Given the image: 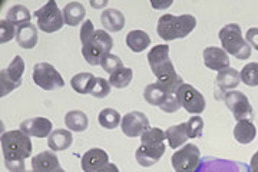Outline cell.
<instances>
[{"instance_id": "cell-38", "label": "cell", "mask_w": 258, "mask_h": 172, "mask_svg": "<svg viewBox=\"0 0 258 172\" xmlns=\"http://www.w3.org/2000/svg\"><path fill=\"white\" fill-rule=\"evenodd\" d=\"M95 27H93L92 20H89V19H86L85 22H83L82 27H81V42H82V46L88 45L91 40H92V37L95 36Z\"/></svg>"}, {"instance_id": "cell-46", "label": "cell", "mask_w": 258, "mask_h": 172, "mask_svg": "<svg viewBox=\"0 0 258 172\" xmlns=\"http://www.w3.org/2000/svg\"><path fill=\"white\" fill-rule=\"evenodd\" d=\"M191 172H195V171H191Z\"/></svg>"}, {"instance_id": "cell-6", "label": "cell", "mask_w": 258, "mask_h": 172, "mask_svg": "<svg viewBox=\"0 0 258 172\" xmlns=\"http://www.w3.org/2000/svg\"><path fill=\"white\" fill-rule=\"evenodd\" d=\"M148 64L158 81L176 73L174 64L169 59V46L168 45L154 46L148 53Z\"/></svg>"}, {"instance_id": "cell-7", "label": "cell", "mask_w": 258, "mask_h": 172, "mask_svg": "<svg viewBox=\"0 0 258 172\" xmlns=\"http://www.w3.org/2000/svg\"><path fill=\"white\" fill-rule=\"evenodd\" d=\"M33 82L39 88L45 91H56L64 86V81L62 75L57 72L53 65L47 62H40L33 66V73H32Z\"/></svg>"}, {"instance_id": "cell-42", "label": "cell", "mask_w": 258, "mask_h": 172, "mask_svg": "<svg viewBox=\"0 0 258 172\" xmlns=\"http://www.w3.org/2000/svg\"><path fill=\"white\" fill-rule=\"evenodd\" d=\"M98 172H119L118 169V166L115 165V163H108V165H105L102 169H99Z\"/></svg>"}, {"instance_id": "cell-27", "label": "cell", "mask_w": 258, "mask_h": 172, "mask_svg": "<svg viewBox=\"0 0 258 172\" xmlns=\"http://www.w3.org/2000/svg\"><path fill=\"white\" fill-rule=\"evenodd\" d=\"M169 95H172V93H168V92H166L157 82V83L148 85L147 88H145V91H144V99L147 100L149 105L158 106V108H159V106L165 102L166 98H168Z\"/></svg>"}, {"instance_id": "cell-39", "label": "cell", "mask_w": 258, "mask_h": 172, "mask_svg": "<svg viewBox=\"0 0 258 172\" xmlns=\"http://www.w3.org/2000/svg\"><path fill=\"white\" fill-rule=\"evenodd\" d=\"M179 108H182L181 106V103H179V100L176 98V93H172V95H169L166 100L159 106L161 110H164L165 113H175L176 110Z\"/></svg>"}, {"instance_id": "cell-34", "label": "cell", "mask_w": 258, "mask_h": 172, "mask_svg": "<svg viewBox=\"0 0 258 172\" xmlns=\"http://www.w3.org/2000/svg\"><path fill=\"white\" fill-rule=\"evenodd\" d=\"M186 124V134L188 138H200L203 135L204 131V119L200 115H195L192 118H189Z\"/></svg>"}, {"instance_id": "cell-31", "label": "cell", "mask_w": 258, "mask_h": 172, "mask_svg": "<svg viewBox=\"0 0 258 172\" xmlns=\"http://www.w3.org/2000/svg\"><path fill=\"white\" fill-rule=\"evenodd\" d=\"M132 79H134L132 69L123 66L122 69L116 71L113 75L109 76V83H111V86L116 88V89H123V88H126L129 83L132 82Z\"/></svg>"}, {"instance_id": "cell-5", "label": "cell", "mask_w": 258, "mask_h": 172, "mask_svg": "<svg viewBox=\"0 0 258 172\" xmlns=\"http://www.w3.org/2000/svg\"><path fill=\"white\" fill-rule=\"evenodd\" d=\"M35 18L37 19V27L45 33H55L64 25L63 12L57 8L55 0L47 2L46 5L37 9Z\"/></svg>"}, {"instance_id": "cell-17", "label": "cell", "mask_w": 258, "mask_h": 172, "mask_svg": "<svg viewBox=\"0 0 258 172\" xmlns=\"http://www.w3.org/2000/svg\"><path fill=\"white\" fill-rule=\"evenodd\" d=\"M60 168L59 158L53 151H43L32 158V171L33 172H55Z\"/></svg>"}, {"instance_id": "cell-45", "label": "cell", "mask_w": 258, "mask_h": 172, "mask_svg": "<svg viewBox=\"0 0 258 172\" xmlns=\"http://www.w3.org/2000/svg\"><path fill=\"white\" fill-rule=\"evenodd\" d=\"M55 172H66V171H64L63 168H59V169H56Z\"/></svg>"}, {"instance_id": "cell-1", "label": "cell", "mask_w": 258, "mask_h": 172, "mask_svg": "<svg viewBox=\"0 0 258 172\" xmlns=\"http://www.w3.org/2000/svg\"><path fill=\"white\" fill-rule=\"evenodd\" d=\"M195 26H197V19L192 15L174 16L166 13L158 20L157 32L161 39H164L165 42H171V40L186 37L195 29Z\"/></svg>"}, {"instance_id": "cell-35", "label": "cell", "mask_w": 258, "mask_h": 172, "mask_svg": "<svg viewBox=\"0 0 258 172\" xmlns=\"http://www.w3.org/2000/svg\"><path fill=\"white\" fill-rule=\"evenodd\" d=\"M18 29L13 23H10L9 20H0V42L2 43H8L13 37L16 39Z\"/></svg>"}, {"instance_id": "cell-44", "label": "cell", "mask_w": 258, "mask_h": 172, "mask_svg": "<svg viewBox=\"0 0 258 172\" xmlns=\"http://www.w3.org/2000/svg\"><path fill=\"white\" fill-rule=\"evenodd\" d=\"M91 6H92V8H103V6H106V2H101V3L91 2Z\"/></svg>"}, {"instance_id": "cell-37", "label": "cell", "mask_w": 258, "mask_h": 172, "mask_svg": "<svg viewBox=\"0 0 258 172\" xmlns=\"http://www.w3.org/2000/svg\"><path fill=\"white\" fill-rule=\"evenodd\" d=\"M166 139L165 132L159 128H149L142 135H141V142H164Z\"/></svg>"}, {"instance_id": "cell-29", "label": "cell", "mask_w": 258, "mask_h": 172, "mask_svg": "<svg viewBox=\"0 0 258 172\" xmlns=\"http://www.w3.org/2000/svg\"><path fill=\"white\" fill-rule=\"evenodd\" d=\"M93 81H95V76L91 72L78 73L71 79V86L79 95H86V93H89Z\"/></svg>"}, {"instance_id": "cell-24", "label": "cell", "mask_w": 258, "mask_h": 172, "mask_svg": "<svg viewBox=\"0 0 258 172\" xmlns=\"http://www.w3.org/2000/svg\"><path fill=\"white\" fill-rule=\"evenodd\" d=\"M151 45V37L144 30H131L126 35V46L132 52L141 53Z\"/></svg>"}, {"instance_id": "cell-19", "label": "cell", "mask_w": 258, "mask_h": 172, "mask_svg": "<svg viewBox=\"0 0 258 172\" xmlns=\"http://www.w3.org/2000/svg\"><path fill=\"white\" fill-rule=\"evenodd\" d=\"M72 142H74V136H72V131L69 129H55L47 138V145L53 152L69 149Z\"/></svg>"}, {"instance_id": "cell-30", "label": "cell", "mask_w": 258, "mask_h": 172, "mask_svg": "<svg viewBox=\"0 0 258 172\" xmlns=\"http://www.w3.org/2000/svg\"><path fill=\"white\" fill-rule=\"evenodd\" d=\"M98 121H99V125L105 129H115V128L119 127L120 124V115L118 110L112 108H105L102 109L99 112V117H98Z\"/></svg>"}, {"instance_id": "cell-36", "label": "cell", "mask_w": 258, "mask_h": 172, "mask_svg": "<svg viewBox=\"0 0 258 172\" xmlns=\"http://www.w3.org/2000/svg\"><path fill=\"white\" fill-rule=\"evenodd\" d=\"M101 66L103 68L105 72L109 73V75H113L116 71H119V69L123 68V64H122V59H120L119 56L109 53L102 61Z\"/></svg>"}, {"instance_id": "cell-18", "label": "cell", "mask_w": 258, "mask_h": 172, "mask_svg": "<svg viewBox=\"0 0 258 172\" xmlns=\"http://www.w3.org/2000/svg\"><path fill=\"white\" fill-rule=\"evenodd\" d=\"M102 26L106 32H120L125 27V16L118 9H105L101 15Z\"/></svg>"}, {"instance_id": "cell-32", "label": "cell", "mask_w": 258, "mask_h": 172, "mask_svg": "<svg viewBox=\"0 0 258 172\" xmlns=\"http://www.w3.org/2000/svg\"><path fill=\"white\" fill-rule=\"evenodd\" d=\"M240 78L242 83H245L247 86H258V64L257 62H251L247 64L240 72Z\"/></svg>"}, {"instance_id": "cell-25", "label": "cell", "mask_w": 258, "mask_h": 172, "mask_svg": "<svg viewBox=\"0 0 258 172\" xmlns=\"http://www.w3.org/2000/svg\"><path fill=\"white\" fill-rule=\"evenodd\" d=\"M64 125L72 132H83L89 127V119L82 110H71L64 115Z\"/></svg>"}, {"instance_id": "cell-10", "label": "cell", "mask_w": 258, "mask_h": 172, "mask_svg": "<svg viewBox=\"0 0 258 172\" xmlns=\"http://www.w3.org/2000/svg\"><path fill=\"white\" fill-rule=\"evenodd\" d=\"M176 98L181 106L191 115H201L207 106L203 93L189 83H184L179 86V89L176 91Z\"/></svg>"}, {"instance_id": "cell-15", "label": "cell", "mask_w": 258, "mask_h": 172, "mask_svg": "<svg viewBox=\"0 0 258 172\" xmlns=\"http://www.w3.org/2000/svg\"><path fill=\"white\" fill-rule=\"evenodd\" d=\"M204 65L211 71L221 72L230 68V58L222 47L208 46L204 49Z\"/></svg>"}, {"instance_id": "cell-14", "label": "cell", "mask_w": 258, "mask_h": 172, "mask_svg": "<svg viewBox=\"0 0 258 172\" xmlns=\"http://www.w3.org/2000/svg\"><path fill=\"white\" fill-rule=\"evenodd\" d=\"M53 128V124L52 121H49L47 118H30L25 119L22 124H20V131L25 132L26 135L33 136V138H49V135L53 132L52 131Z\"/></svg>"}, {"instance_id": "cell-41", "label": "cell", "mask_w": 258, "mask_h": 172, "mask_svg": "<svg viewBox=\"0 0 258 172\" xmlns=\"http://www.w3.org/2000/svg\"><path fill=\"white\" fill-rule=\"evenodd\" d=\"M248 169L249 172H258V151L252 155V158H251V161H249Z\"/></svg>"}, {"instance_id": "cell-40", "label": "cell", "mask_w": 258, "mask_h": 172, "mask_svg": "<svg viewBox=\"0 0 258 172\" xmlns=\"http://www.w3.org/2000/svg\"><path fill=\"white\" fill-rule=\"evenodd\" d=\"M245 40L251 46V49L254 47L255 50H258V27H251V29L247 30Z\"/></svg>"}, {"instance_id": "cell-13", "label": "cell", "mask_w": 258, "mask_h": 172, "mask_svg": "<svg viewBox=\"0 0 258 172\" xmlns=\"http://www.w3.org/2000/svg\"><path fill=\"white\" fill-rule=\"evenodd\" d=\"M165 149L166 146L164 142H145V144H141V146L135 152L137 162L144 168L152 166L164 156Z\"/></svg>"}, {"instance_id": "cell-12", "label": "cell", "mask_w": 258, "mask_h": 172, "mask_svg": "<svg viewBox=\"0 0 258 172\" xmlns=\"http://www.w3.org/2000/svg\"><path fill=\"white\" fill-rule=\"evenodd\" d=\"M120 129L129 138H137L142 135L147 129H149V121L144 112L132 110L126 115H123V118L120 121Z\"/></svg>"}, {"instance_id": "cell-26", "label": "cell", "mask_w": 258, "mask_h": 172, "mask_svg": "<svg viewBox=\"0 0 258 172\" xmlns=\"http://www.w3.org/2000/svg\"><path fill=\"white\" fill-rule=\"evenodd\" d=\"M166 141L168 145L172 149H179L188 141V134H186V124H179V125H172L165 131Z\"/></svg>"}, {"instance_id": "cell-22", "label": "cell", "mask_w": 258, "mask_h": 172, "mask_svg": "<svg viewBox=\"0 0 258 172\" xmlns=\"http://www.w3.org/2000/svg\"><path fill=\"white\" fill-rule=\"evenodd\" d=\"M240 72L237 69H232V68H228V69H224L221 72H218L217 79H215L217 86L224 92L234 91L240 85Z\"/></svg>"}, {"instance_id": "cell-21", "label": "cell", "mask_w": 258, "mask_h": 172, "mask_svg": "<svg viewBox=\"0 0 258 172\" xmlns=\"http://www.w3.org/2000/svg\"><path fill=\"white\" fill-rule=\"evenodd\" d=\"M16 42L22 49H33L37 45V27L32 23L18 27Z\"/></svg>"}, {"instance_id": "cell-23", "label": "cell", "mask_w": 258, "mask_h": 172, "mask_svg": "<svg viewBox=\"0 0 258 172\" xmlns=\"http://www.w3.org/2000/svg\"><path fill=\"white\" fill-rule=\"evenodd\" d=\"M85 6L79 2H71L63 8V19L64 25L68 26H78L79 23H82L85 19Z\"/></svg>"}, {"instance_id": "cell-4", "label": "cell", "mask_w": 258, "mask_h": 172, "mask_svg": "<svg viewBox=\"0 0 258 172\" xmlns=\"http://www.w3.org/2000/svg\"><path fill=\"white\" fill-rule=\"evenodd\" d=\"M113 47V39L106 30H96L95 36L88 45L82 46V54L85 61L92 66H98L102 61L111 53Z\"/></svg>"}, {"instance_id": "cell-20", "label": "cell", "mask_w": 258, "mask_h": 172, "mask_svg": "<svg viewBox=\"0 0 258 172\" xmlns=\"http://www.w3.org/2000/svg\"><path fill=\"white\" fill-rule=\"evenodd\" d=\"M255 136H257V129L254 127L252 121L237 122V125L234 128V138L238 144L248 145L251 142H254Z\"/></svg>"}, {"instance_id": "cell-8", "label": "cell", "mask_w": 258, "mask_h": 172, "mask_svg": "<svg viewBox=\"0 0 258 172\" xmlns=\"http://www.w3.org/2000/svg\"><path fill=\"white\" fill-rule=\"evenodd\" d=\"M25 73V61L22 56H15L6 69L0 72V96H6L22 85V76Z\"/></svg>"}, {"instance_id": "cell-2", "label": "cell", "mask_w": 258, "mask_h": 172, "mask_svg": "<svg viewBox=\"0 0 258 172\" xmlns=\"http://www.w3.org/2000/svg\"><path fill=\"white\" fill-rule=\"evenodd\" d=\"M2 151L5 162L8 161H26L32 155L30 136L19 131H8L2 135Z\"/></svg>"}, {"instance_id": "cell-3", "label": "cell", "mask_w": 258, "mask_h": 172, "mask_svg": "<svg viewBox=\"0 0 258 172\" xmlns=\"http://www.w3.org/2000/svg\"><path fill=\"white\" fill-rule=\"evenodd\" d=\"M222 49L231 56L244 61L251 56V46L242 36L241 27L237 23H228L220 30Z\"/></svg>"}, {"instance_id": "cell-28", "label": "cell", "mask_w": 258, "mask_h": 172, "mask_svg": "<svg viewBox=\"0 0 258 172\" xmlns=\"http://www.w3.org/2000/svg\"><path fill=\"white\" fill-rule=\"evenodd\" d=\"M30 19H32V15L28 8L23 5H15L13 8H10L6 16V20H9L10 23H13L16 27L30 23Z\"/></svg>"}, {"instance_id": "cell-33", "label": "cell", "mask_w": 258, "mask_h": 172, "mask_svg": "<svg viewBox=\"0 0 258 172\" xmlns=\"http://www.w3.org/2000/svg\"><path fill=\"white\" fill-rule=\"evenodd\" d=\"M111 93V83L109 81L103 79V78H95L92 86L89 89V95H92L93 98L103 99Z\"/></svg>"}, {"instance_id": "cell-9", "label": "cell", "mask_w": 258, "mask_h": 172, "mask_svg": "<svg viewBox=\"0 0 258 172\" xmlns=\"http://www.w3.org/2000/svg\"><path fill=\"white\" fill-rule=\"evenodd\" d=\"M171 163L175 172L197 171V168L201 163V151L194 144H186L174 152Z\"/></svg>"}, {"instance_id": "cell-16", "label": "cell", "mask_w": 258, "mask_h": 172, "mask_svg": "<svg viewBox=\"0 0 258 172\" xmlns=\"http://www.w3.org/2000/svg\"><path fill=\"white\" fill-rule=\"evenodd\" d=\"M108 163H109V155L101 148H92L83 154L81 166L83 172H98Z\"/></svg>"}, {"instance_id": "cell-11", "label": "cell", "mask_w": 258, "mask_h": 172, "mask_svg": "<svg viewBox=\"0 0 258 172\" xmlns=\"http://www.w3.org/2000/svg\"><path fill=\"white\" fill-rule=\"evenodd\" d=\"M224 103L225 106L230 109L232 117L235 118L237 122L240 121H252V106L249 103V99L245 93L240 91L227 92L224 95Z\"/></svg>"}, {"instance_id": "cell-43", "label": "cell", "mask_w": 258, "mask_h": 172, "mask_svg": "<svg viewBox=\"0 0 258 172\" xmlns=\"http://www.w3.org/2000/svg\"><path fill=\"white\" fill-rule=\"evenodd\" d=\"M172 5V2H166L164 5H158L155 2H152V8H155V9H165V8H169Z\"/></svg>"}]
</instances>
